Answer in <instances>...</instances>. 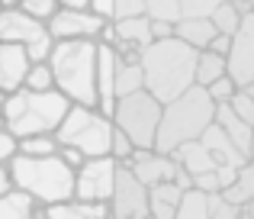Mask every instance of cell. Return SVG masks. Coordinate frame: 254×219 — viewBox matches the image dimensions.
<instances>
[{
    "instance_id": "1",
    "label": "cell",
    "mask_w": 254,
    "mask_h": 219,
    "mask_svg": "<svg viewBox=\"0 0 254 219\" xmlns=\"http://www.w3.org/2000/svg\"><path fill=\"white\" fill-rule=\"evenodd\" d=\"M196 58L199 52L177 36L148 42L142 49V55H138L142 71H145V87L161 103L180 97L184 90H190L196 84Z\"/></svg>"
},
{
    "instance_id": "2",
    "label": "cell",
    "mask_w": 254,
    "mask_h": 219,
    "mask_svg": "<svg viewBox=\"0 0 254 219\" xmlns=\"http://www.w3.org/2000/svg\"><path fill=\"white\" fill-rule=\"evenodd\" d=\"M97 55L100 39H58L49 55L55 87L71 103L97 107Z\"/></svg>"
},
{
    "instance_id": "3",
    "label": "cell",
    "mask_w": 254,
    "mask_h": 219,
    "mask_svg": "<svg viewBox=\"0 0 254 219\" xmlns=\"http://www.w3.org/2000/svg\"><path fill=\"white\" fill-rule=\"evenodd\" d=\"M216 110L219 103L209 97V90L193 84L190 90H184L180 97L164 103L161 110V123H158V139L155 148L158 151H174L184 142L199 139L212 123H216Z\"/></svg>"
},
{
    "instance_id": "4",
    "label": "cell",
    "mask_w": 254,
    "mask_h": 219,
    "mask_svg": "<svg viewBox=\"0 0 254 219\" xmlns=\"http://www.w3.org/2000/svg\"><path fill=\"white\" fill-rule=\"evenodd\" d=\"M68 110H71V100L58 87H49V90L16 87V90H10L6 100H3L6 129L16 139L39 136V132H55Z\"/></svg>"
},
{
    "instance_id": "5",
    "label": "cell",
    "mask_w": 254,
    "mask_h": 219,
    "mask_svg": "<svg viewBox=\"0 0 254 219\" xmlns=\"http://www.w3.org/2000/svg\"><path fill=\"white\" fill-rule=\"evenodd\" d=\"M13 184L36 197L39 207H52L58 200L74 197V168L62 155H16L10 158Z\"/></svg>"
},
{
    "instance_id": "6",
    "label": "cell",
    "mask_w": 254,
    "mask_h": 219,
    "mask_svg": "<svg viewBox=\"0 0 254 219\" xmlns=\"http://www.w3.org/2000/svg\"><path fill=\"white\" fill-rule=\"evenodd\" d=\"M113 132H116V123L100 107L71 103V110L64 113L55 136L62 145H71V148L84 151V158H93V155H110L113 151Z\"/></svg>"
},
{
    "instance_id": "7",
    "label": "cell",
    "mask_w": 254,
    "mask_h": 219,
    "mask_svg": "<svg viewBox=\"0 0 254 219\" xmlns=\"http://www.w3.org/2000/svg\"><path fill=\"white\" fill-rule=\"evenodd\" d=\"M161 110H164V103L158 100L148 87H142V90H135V94H126V97L116 100L113 123H116V129H123L126 136L135 142V148H155Z\"/></svg>"
},
{
    "instance_id": "8",
    "label": "cell",
    "mask_w": 254,
    "mask_h": 219,
    "mask_svg": "<svg viewBox=\"0 0 254 219\" xmlns=\"http://www.w3.org/2000/svg\"><path fill=\"white\" fill-rule=\"evenodd\" d=\"M0 42L23 45L32 62H45L58 39L52 36L49 19L32 16L23 6H0Z\"/></svg>"
},
{
    "instance_id": "9",
    "label": "cell",
    "mask_w": 254,
    "mask_h": 219,
    "mask_svg": "<svg viewBox=\"0 0 254 219\" xmlns=\"http://www.w3.org/2000/svg\"><path fill=\"white\" fill-rule=\"evenodd\" d=\"M119 161L113 155H93L84 158V164L74 171V197L93 203H110L113 187H116Z\"/></svg>"
},
{
    "instance_id": "10",
    "label": "cell",
    "mask_w": 254,
    "mask_h": 219,
    "mask_svg": "<svg viewBox=\"0 0 254 219\" xmlns=\"http://www.w3.org/2000/svg\"><path fill=\"white\" fill-rule=\"evenodd\" d=\"M110 213L116 219H148V184L138 181V174L123 161L110 197Z\"/></svg>"
},
{
    "instance_id": "11",
    "label": "cell",
    "mask_w": 254,
    "mask_h": 219,
    "mask_svg": "<svg viewBox=\"0 0 254 219\" xmlns=\"http://www.w3.org/2000/svg\"><path fill=\"white\" fill-rule=\"evenodd\" d=\"M199 139H203V145L209 148V155L216 158L219 174H222V181H225V184H232V181H235V174H238V171H242L245 164L251 161V158L245 155V151L238 148V145L232 142L229 136H225V129H222L219 123H212V126H209V129H206Z\"/></svg>"
},
{
    "instance_id": "12",
    "label": "cell",
    "mask_w": 254,
    "mask_h": 219,
    "mask_svg": "<svg viewBox=\"0 0 254 219\" xmlns=\"http://www.w3.org/2000/svg\"><path fill=\"white\" fill-rule=\"evenodd\" d=\"M106 23L110 19L97 16L93 10H68V6H58L55 16L49 19V29L55 39H97Z\"/></svg>"
},
{
    "instance_id": "13",
    "label": "cell",
    "mask_w": 254,
    "mask_h": 219,
    "mask_svg": "<svg viewBox=\"0 0 254 219\" xmlns=\"http://www.w3.org/2000/svg\"><path fill=\"white\" fill-rule=\"evenodd\" d=\"M123 164H129V168L138 174V181H145L148 187L158 184V181H174L177 171H180L177 158H174L171 151H158V148H135L132 158L123 161Z\"/></svg>"
},
{
    "instance_id": "14",
    "label": "cell",
    "mask_w": 254,
    "mask_h": 219,
    "mask_svg": "<svg viewBox=\"0 0 254 219\" xmlns=\"http://www.w3.org/2000/svg\"><path fill=\"white\" fill-rule=\"evenodd\" d=\"M229 74L235 77L238 87L254 81V13L242 19V29L235 32V42L229 52Z\"/></svg>"
},
{
    "instance_id": "15",
    "label": "cell",
    "mask_w": 254,
    "mask_h": 219,
    "mask_svg": "<svg viewBox=\"0 0 254 219\" xmlns=\"http://www.w3.org/2000/svg\"><path fill=\"white\" fill-rule=\"evenodd\" d=\"M32 58L23 45H13V42H0V90H16L23 87L26 81V71H29Z\"/></svg>"
},
{
    "instance_id": "16",
    "label": "cell",
    "mask_w": 254,
    "mask_h": 219,
    "mask_svg": "<svg viewBox=\"0 0 254 219\" xmlns=\"http://www.w3.org/2000/svg\"><path fill=\"white\" fill-rule=\"evenodd\" d=\"M39 216L45 219H110V203H93V200H81V197H68L58 200L52 207H42Z\"/></svg>"
},
{
    "instance_id": "17",
    "label": "cell",
    "mask_w": 254,
    "mask_h": 219,
    "mask_svg": "<svg viewBox=\"0 0 254 219\" xmlns=\"http://www.w3.org/2000/svg\"><path fill=\"white\" fill-rule=\"evenodd\" d=\"M174 36L184 39L187 45H193L196 52L209 49V42L219 36L216 23H212V16H184L174 23Z\"/></svg>"
},
{
    "instance_id": "18",
    "label": "cell",
    "mask_w": 254,
    "mask_h": 219,
    "mask_svg": "<svg viewBox=\"0 0 254 219\" xmlns=\"http://www.w3.org/2000/svg\"><path fill=\"white\" fill-rule=\"evenodd\" d=\"M39 203L32 194H26L23 187H10L6 194H0V219H32L39 216Z\"/></svg>"
},
{
    "instance_id": "19",
    "label": "cell",
    "mask_w": 254,
    "mask_h": 219,
    "mask_svg": "<svg viewBox=\"0 0 254 219\" xmlns=\"http://www.w3.org/2000/svg\"><path fill=\"white\" fill-rule=\"evenodd\" d=\"M216 123L225 129V136L232 139V142L238 145V148L248 155V148H251V132H254V126L251 123H245L242 116H238L235 110H232V103H219V110H216Z\"/></svg>"
},
{
    "instance_id": "20",
    "label": "cell",
    "mask_w": 254,
    "mask_h": 219,
    "mask_svg": "<svg viewBox=\"0 0 254 219\" xmlns=\"http://www.w3.org/2000/svg\"><path fill=\"white\" fill-rule=\"evenodd\" d=\"M116 23V36L119 42H129L135 45V49H145V45L151 42V19L145 16H129V19H113Z\"/></svg>"
},
{
    "instance_id": "21",
    "label": "cell",
    "mask_w": 254,
    "mask_h": 219,
    "mask_svg": "<svg viewBox=\"0 0 254 219\" xmlns=\"http://www.w3.org/2000/svg\"><path fill=\"white\" fill-rule=\"evenodd\" d=\"M222 74H229V55H219L212 49L199 52V58H196V84L199 87H209Z\"/></svg>"
},
{
    "instance_id": "22",
    "label": "cell",
    "mask_w": 254,
    "mask_h": 219,
    "mask_svg": "<svg viewBox=\"0 0 254 219\" xmlns=\"http://www.w3.org/2000/svg\"><path fill=\"white\" fill-rule=\"evenodd\" d=\"M177 219H209V190L190 187L177 203Z\"/></svg>"
},
{
    "instance_id": "23",
    "label": "cell",
    "mask_w": 254,
    "mask_h": 219,
    "mask_svg": "<svg viewBox=\"0 0 254 219\" xmlns=\"http://www.w3.org/2000/svg\"><path fill=\"white\" fill-rule=\"evenodd\" d=\"M142 87H145L142 62H123V58H119V65H116V97L135 94V90H142Z\"/></svg>"
},
{
    "instance_id": "24",
    "label": "cell",
    "mask_w": 254,
    "mask_h": 219,
    "mask_svg": "<svg viewBox=\"0 0 254 219\" xmlns=\"http://www.w3.org/2000/svg\"><path fill=\"white\" fill-rule=\"evenodd\" d=\"M222 194L229 197L232 203H238V207H245L248 200H254V164H251V161H248V164H245V168L235 174V181L225 184Z\"/></svg>"
},
{
    "instance_id": "25",
    "label": "cell",
    "mask_w": 254,
    "mask_h": 219,
    "mask_svg": "<svg viewBox=\"0 0 254 219\" xmlns=\"http://www.w3.org/2000/svg\"><path fill=\"white\" fill-rule=\"evenodd\" d=\"M19 151L23 155H58L62 142L55 132H39V136H23L19 139Z\"/></svg>"
},
{
    "instance_id": "26",
    "label": "cell",
    "mask_w": 254,
    "mask_h": 219,
    "mask_svg": "<svg viewBox=\"0 0 254 219\" xmlns=\"http://www.w3.org/2000/svg\"><path fill=\"white\" fill-rule=\"evenodd\" d=\"M242 10H238L232 0H222V3L212 10V23H216V29L222 32V36H235L238 29H242Z\"/></svg>"
},
{
    "instance_id": "27",
    "label": "cell",
    "mask_w": 254,
    "mask_h": 219,
    "mask_svg": "<svg viewBox=\"0 0 254 219\" xmlns=\"http://www.w3.org/2000/svg\"><path fill=\"white\" fill-rule=\"evenodd\" d=\"M145 16L161 19V23H177L184 19V6L180 0H145Z\"/></svg>"
},
{
    "instance_id": "28",
    "label": "cell",
    "mask_w": 254,
    "mask_h": 219,
    "mask_svg": "<svg viewBox=\"0 0 254 219\" xmlns=\"http://www.w3.org/2000/svg\"><path fill=\"white\" fill-rule=\"evenodd\" d=\"M23 87H32V90H49V87H55V71H52L49 58H45V62H32L29 65Z\"/></svg>"
},
{
    "instance_id": "29",
    "label": "cell",
    "mask_w": 254,
    "mask_h": 219,
    "mask_svg": "<svg viewBox=\"0 0 254 219\" xmlns=\"http://www.w3.org/2000/svg\"><path fill=\"white\" fill-rule=\"evenodd\" d=\"M209 219H242V207L232 203L222 190L209 194Z\"/></svg>"
},
{
    "instance_id": "30",
    "label": "cell",
    "mask_w": 254,
    "mask_h": 219,
    "mask_svg": "<svg viewBox=\"0 0 254 219\" xmlns=\"http://www.w3.org/2000/svg\"><path fill=\"white\" fill-rule=\"evenodd\" d=\"M206 90H209V97H212L216 103H229L232 97H235L238 84H235V77H232V74H222L219 81H212V84H209Z\"/></svg>"
},
{
    "instance_id": "31",
    "label": "cell",
    "mask_w": 254,
    "mask_h": 219,
    "mask_svg": "<svg viewBox=\"0 0 254 219\" xmlns=\"http://www.w3.org/2000/svg\"><path fill=\"white\" fill-rule=\"evenodd\" d=\"M229 103H232V110H235L238 116L245 119V123H251V126H254V97L248 94V90L238 87V90H235V97H232Z\"/></svg>"
},
{
    "instance_id": "32",
    "label": "cell",
    "mask_w": 254,
    "mask_h": 219,
    "mask_svg": "<svg viewBox=\"0 0 254 219\" xmlns=\"http://www.w3.org/2000/svg\"><path fill=\"white\" fill-rule=\"evenodd\" d=\"M19 6H23L26 13H32V16L39 19H52L58 10V0H19Z\"/></svg>"
},
{
    "instance_id": "33",
    "label": "cell",
    "mask_w": 254,
    "mask_h": 219,
    "mask_svg": "<svg viewBox=\"0 0 254 219\" xmlns=\"http://www.w3.org/2000/svg\"><path fill=\"white\" fill-rule=\"evenodd\" d=\"M132 151H135V142H132L123 129H116V132H113V151H110V155L116 158V161H129Z\"/></svg>"
},
{
    "instance_id": "34",
    "label": "cell",
    "mask_w": 254,
    "mask_h": 219,
    "mask_svg": "<svg viewBox=\"0 0 254 219\" xmlns=\"http://www.w3.org/2000/svg\"><path fill=\"white\" fill-rule=\"evenodd\" d=\"M222 3V0H180L184 6V16H212V10Z\"/></svg>"
},
{
    "instance_id": "35",
    "label": "cell",
    "mask_w": 254,
    "mask_h": 219,
    "mask_svg": "<svg viewBox=\"0 0 254 219\" xmlns=\"http://www.w3.org/2000/svg\"><path fill=\"white\" fill-rule=\"evenodd\" d=\"M145 13V0H116L113 6V19H129V16H142Z\"/></svg>"
},
{
    "instance_id": "36",
    "label": "cell",
    "mask_w": 254,
    "mask_h": 219,
    "mask_svg": "<svg viewBox=\"0 0 254 219\" xmlns=\"http://www.w3.org/2000/svg\"><path fill=\"white\" fill-rule=\"evenodd\" d=\"M16 151H19V139L10 129H0V161H10Z\"/></svg>"
},
{
    "instance_id": "37",
    "label": "cell",
    "mask_w": 254,
    "mask_h": 219,
    "mask_svg": "<svg viewBox=\"0 0 254 219\" xmlns=\"http://www.w3.org/2000/svg\"><path fill=\"white\" fill-rule=\"evenodd\" d=\"M148 219H177V207L164 200H151L148 197Z\"/></svg>"
},
{
    "instance_id": "38",
    "label": "cell",
    "mask_w": 254,
    "mask_h": 219,
    "mask_svg": "<svg viewBox=\"0 0 254 219\" xmlns=\"http://www.w3.org/2000/svg\"><path fill=\"white\" fill-rule=\"evenodd\" d=\"M58 155H62L64 158V161H68L71 164V168H81V164H84V151H77V148H71V145H62V151H58Z\"/></svg>"
},
{
    "instance_id": "39",
    "label": "cell",
    "mask_w": 254,
    "mask_h": 219,
    "mask_svg": "<svg viewBox=\"0 0 254 219\" xmlns=\"http://www.w3.org/2000/svg\"><path fill=\"white\" fill-rule=\"evenodd\" d=\"M232 42H235V36H222V32H219V36L209 42V49L219 52V55H229V52H232Z\"/></svg>"
},
{
    "instance_id": "40",
    "label": "cell",
    "mask_w": 254,
    "mask_h": 219,
    "mask_svg": "<svg viewBox=\"0 0 254 219\" xmlns=\"http://www.w3.org/2000/svg\"><path fill=\"white\" fill-rule=\"evenodd\" d=\"M113 6H116V0H90V10L103 19H113Z\"/></svg>"
},
{
    "instance_id": "41",
    "label": "cell",
    "mask_w": 254,
    "mask_h": 219,
    "mask_svg": "<svg viewBox=\"0 0 254 219\" xmlns=\"http://www.w3.org/2000/svg\"><path fill=\"white\" fill-rule=\"evenodd\" d=\"M168 36H174V23L151 19V42H155V39H168Z\"/></svg>"
},
{
    "instance_id": "42",
    "label": "cell",
    "mask_w": 254,
    "mask_h": 219,
    "mask_svg": "<svg viewBox=\"0 0 254 219\" xmlns=\"http://www.w3.org/2000/svg\"><path fill=\"white\" fill-rule=\"evenodd\" d=\"M10 187H16V184H13V171H10V161H0V194H6Z\"/></svg>"
},
{
    "instance_id": "43",
    "label": "cell",
    "mask_w": 254,
    "mask_h": 219,
    "mask_svg": "<svg viewBox=\"0 0 254 219\" xmlns=\"http://www.w3.org/2000/svg\"><path fill=\"white\" fill-rule=\"evenodd\" d=\"M58 6H68V10H90V0H58Z\"/></svg>"
},
{
    "instance_id": "44",
    "label": "cell",
    "mask_w": 254,
    "mask_h": 219,
    "mask_svg": "<svg viewBox=\"0 0 254 219\" xmlns=\"http://www.w3.org/2000/svg\"><path fill=\"white\" fill-rule=\"evenodd\" d=\"M232 3L242 10V16H248V13H254V0H232Z\"/></svg>"
},
{
    "instance_id": "45",
    "label": "cell",
    "mask_w": 254,
    "mask_h": 219,
    "mask_svg": "<svg viewBox=\"0 0 254 219\" xmlns=\"http://www.w3.org/2000/svg\"><path fill=\"white\" fill-rule=\"evenodd\" d=\"M242 219H254V200H248L242 207Z\"/></svg>"
},
{
    "instance_id": "46",
    "label": "cell",
    "mask_w": 254,
    "mask_h": 219,
    "mask_svg": "<svg viewBox=\"0 0 254 219\" xmlns=\"http://www.w3.org/2000/svg\"><path fill=\"white\" fill-rule=\"evenodd\" d=\"M0 6H19V0H0Z\"/></svg>"
},
{
    "instance_id": "47",
    "label": "cell",
    "mask_w": 254,
    "mask_h": 219,
    "mask_svg": "<svg viewBox=\"0 0 254 219\" xmlns=\"http://www.w3.org/2000/svg\"><path fill=\"white\" fill-rule=\"evenodd\" d=\"M248 158H254V132H251V148H248Z\"/></svg>"
},
{
    "instance_id": "48",
    "label": "cell",
    "mask_w": 254,
    "mask_h": 219,
    "mask_svg": "<svg viewBox=\"0 0 254 219\" xmlns=\"http://www.w3.org/2000/svg\"><path fill=\"white\" fill-rule=\"evenodd\" d=\"M245 90H248V94L254 97V81H251V84H245Z\"/></svg>"
},
{
    "instance_id": "49",
    "label": "cell",
    "mask_w": 254,
    "mask_h": 219,
    "mask_svg": "<svg viewBox=\"0 0 254 219\" xmlns=\"http://www.w3.org/2000/svg\"><path fill=\"white\" fill-rule=\"evenodd\" d=\"M3 100H6V90H0V110H3Z\"/></svg>"
},
{
    "instance_id": "50",
    "label": "cell",
    "mask_w": 254,
    "mask_h": 219,
    "mask_svg": "<svg viewBox=\"0 0 254 219\" xmlns=\"http://www.w3.org/2000/svg\"><path fill=\"white\" fill-rule=\"evenodd\" d=\"M0 129H6V119H3V110H0Z\"/></svg>"
},
{
    "instance_id": "51",
    "label": "cell",
    "mask_w": 254,
    "mask_h": 219,
    "mask_svg": "<svg viewBox=\"0 0 254 219\" xmlns=\"http://www.w3.org/2000/svg\"><path fill=\"white\" fill-rule=\"evenodd\" d=\"M251 164H254V158H251Z\"/></svg>"
}]
</instances>
